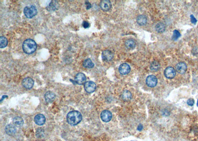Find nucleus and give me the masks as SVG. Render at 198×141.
Masks as SVG:
<instances>
[{"mask_svg":"<svg viewBox=\"0 0 198 141\" xmlns=\"http://www.w3.org/2000/svg\"><path fill=\"white\" fill-rule=\"evenodd\" d=\"M82 116L80 112L78 111H70L66 116V120L69 124L76 125L82 120Z\"/></svg>","mask_w":198,"mask_h":141,"instance_id":"obj_1","label":"nucleus"},{"mask_svg":"<svg viewBox=\"0 0 198 141\" xmlns=\"http://www.w3.org/2000/svg\"><path fill=\"white\" fill-rule=\"evenodd\" d=\"M23 52L25 54L28 55L32 54L36 50L37 44L32 39H26L23 43Z\"/></svg>","mask_w":198,"mask_h":141,"instance_id":"obj_2","label":"nucleus"},{"mask_svg":"<svg viewBox=\"0 0 198 141\" xmlns=\"http://www.w3.org/2000/svg\"><path fill=\"white\" fill-rule=\"evenodd\" d=\"M25 16L28 19H32L37 13V9L34 5H29L25 7L23 10Z\"/></svg>","mask_w":198,"mask_h":141,"instance_id":"obj_3","label":"nucleus"},{"mask_svg":"<svg viewBox=\"0 0 198 141\" xmlns=\"http://www.w3.org/2000/svg\"><path fill=\"white\" fill-rule=\"evenodd\" d=\"M84 89L88 93H92L95 91L96 85L94 82L88 81L84 84Z\"/></svg>","mask_w":198,"mask_h":141,"instance_id":"obj_4","label":"nucleus"},{"mask_svg":"<svg viewBox=\"0 0 198 141\" xmlns=\"http://www.w3.org/2000/svg\"><path fill=\"white\" fill-rule=\"evenodd\" d=\"M146 84L149 87H154L157 85V79L155 76L151 75L146 78Z\"/></svg>","mask_w":198,"mask_h":141,"instance_id":"obj_5","label":"nucleus"},{"mask_svg":"<svg viewBox=\"0 0 198 141\" xmlns=\"http://www.w3.org/2000/svg\"><path fill=\"white\" fill-rule=\"evenodd\" d=\"M112 113L108 110H105L102 112L101 118L102 120L105 122H108L112 118Z\"/></svg>","mask_w":198,"mask_h":141,"instance_id":"obj_6","label":"nucleus"},{"mask_svg":"<svg viewBox=\"0 0 198 141\" xmlns=\"http://www.w3.org/2000/svg\"><path fill=\"white\" fill-rule=\"evenodd\" d=\"M164 74L166 78L168 79L173 78L176 75V71L172 67H166L164 71Z\"/></svg>","mask_w":198,"mask_h":141,"instance_id":"obj_7","label":"nucleus"},{"mask_svg":"<svg viewBox=\"0 0 198 141\" xmlns=\"http://www.w3.org/2000/svg\"><path fill=\"white\" fill-rule=\"evenodd\" d=\"M130 67L127 63H122L118 68V71L120 73L124 75L128 74L130 72Z\"/></svg>","mask_w":198,"mask_h":141,"instance_id":"obj_8","label":"nucleus"},{"mask_svg":"<svg viewBox=\"0 0 198 141\" xmlns=\"http://www.w3.org/2000/svg\"><path fill=\"white\" fill-rule=\"evenodd\" d=\"M34 84V80L30 77H27L23 80L22 84L23 86L27 89H30L33 87Z\"/></svg>","mask_w":198,"mask_h":141,"instance_id":"obj_9","label":"nucleus"},{"mask_svg":"<svg viewBox=\"0 0 198 141\" xmlns=\"http://www.w3.org/2000/svg\"><path fill=\"white\" fill-rule=\"evenodd\" d=\"M102 57L103 61H110L114 58V54L110 51L107 50L103 51Z\"/></svg>","mask_w":198,"mask_h":141,"instance_id":"obj_10","label":"nucleus"},{"mask_svg":"<svg viewBox=\"0 0 198 141\" xmlns=\"http://www.w3.org/2000/svg\"><path fill=\"white\" fill-rule=\"evenodd\" d=\"M100 6L103 11H108L112 7V3L108 0H103L100 2Z\"/></svg>","mask_w":198,"mask_h":141,"instance_id":"obj_11","label":"nucleus"},{"mask_svg":"<svg viewBox=\"0 0 198 141\" xmlns=\"http://www.w3.org/2000/svg\"><path fill=\"white\" fill-rule=\"evenodd\" d=\"M86 76L83 73L80 72L77 73L75 76V81L77 84L82 85L86 81Z\"/></svg>","mask_w":198,"mask_h":141,"instance_id":"obj_12","label":"nucleus"},{"mask_svg":"<svg viewBox=\"0 0 198 141\" xmlns=\"http://www.w3.org/2000/svg\"><path fill=\"white\" fill-rule=\"evenodd\" d=\"M187 66L184 62H180L176 66V70L180 74H184L187 71Z\"/></svg>","mask_w":198,"mask_h":141,"instance_id":"obj_13","label":"nucleus"},{"mask_svg":"<svg viewBox=\"0 0 198 141\" xmlns=\"http://www.w3.org/2000/svg\"><path fill=\"white\" fill-rule=\"evenodd\" d=\"M34 121L36 124L38 125H43L45 124L46 121V118L45 116L42 114H38L37 115H36L35 117L34 118Z\"/></svg>","mask_w":198,"mask_h":141,"instance_id":"obj_14","label":"nucleus"},{"mask_svg":"<svg viewBox=\"0 0 198 141\" xmlns=\"http://www.w3.org/2000/svg\"><path fill=\"white\" fill-rule=\"evenodd\" d=\"M5 131L7 134L10 136L15 135L17 132V129L15 125L11 124H9L7 125L5 128Z\"/></svg>","mask_w":198,"mask_h":141,"instance_id":"obj_15","label":"nucleus"},{"mask_svg":"<svg viewBox=\"0 0 198 141\" xmlns=\"http://www.w3.org/2000/svg\"><path fill=\"white\" fill-rule=\"evenodd\" d=\"M45 100L47 102H52L56 98V95L51 91L47 92L44 96Z\"/></svg>","mask_w":198,"mask_h":141,"instance_id":"obj_16","label":"nucleus"},{"mask_svg":"<svg viewBox=\"0 0 198 141\" xmlns=\"http://www.w3.org/2000/svg\"><path fill=\"white\" fill-rule=\"evenodd\" d=\"M137 23L141 26H143L147 24V19L145 15H140L137 17L136 19Z\"/></svg>","mask_w":198,"mask_h":141,"instance_id":"obj_17","label":"nucleus"},{"mask_svg":"<svg viewBox=\"0 0 198 141\" xmlns=\"http://www.w3.org/2000/svg\"><path fill=\"white\" fill-rule=\"evenodd\" d=\"M125 45L128 49L133 50L136 47V43L133 39H128L125 41Z\"/></svg>","mask_w":198,"mask_h":141,"instance_id":"obj_18","label":"nucleus"},{"mask_svg":"<svg viewBox=\"0 0 198 141\" xmlns=\"http://www.w3.org/2000/svg\"><path fill=\"white\" fill-rule=\"evenodd\" d=\"M132 97V95L131 92L128 90H125L122 94V98L125 101H128L130 100Z\"/></svg>","mask_w":198,"mask_h":141,"instance_id":"obj_19","label":"nucleus"},{"mask_svg":"<svg viewBox=\"0 0 198 141\" xmlns=\"http://www.w3.org/2000/svg\"><path fill=\"white\" fill-rule=\"evenodd\" d=\"M13 123L14 125L17 127H21L24 123V121L21 117L16 116L13 119Z\"/></svg>","mask_w":198,"mask_h":141,"instance_id":"obj_20","label":"nucleus"},{"mask_svg":"<svg viewBox=\"0 0 198 141\" xmlns=\"http://www.w3.org/2000/svg\"><path fill=\"white\" fill-rule=\"evenodd\" d=\"M83 66L86 69H92L94 67V63L92 62L90 59H87L84 60L83 63Z\"/></svg>","mask_w":198,"mask_h":141,"instance_id":"obj_21","label":"nucleus"},{"mask_svg":"<svg viewBox=\"0 0 198 141\" xmlns=\"http://www.w3.org/2000/svg\"><path fill=\"white\" fill-rule=\"evenodd\" d=\"M58 4L57 1H53L47 7V9L48 10V11H54L55 10L58 9Z\"/></svg>","mask_w":198,"mask_h":141,"instance_id":"obj_22","label":"nucleus"},{"mask_svg":"<svg viewBox=\"0 0 198 141\" xmlns=\"http://www.w3.org/2000/svg\"><path fill=\"white\" fill-rule=\"evenodd\" d=\"M160 68V64L159 62L157 61H153L151 63L150 65V69L152 71L156 72L159 70Z\"/></svg>","mask_w":198,"mask_h":141,"instance_id":"obj_23","label":"nucleus"},{"mask_svg":"<svg viewBox=\"0 0 198 141\" xmlns=\"http://www.w3.org/2000/svg\"><path fill=\"white\" fill-rule=\"evenodd\" d=\"M165 26L162 22H159L155 25V30L159 33H163L165 31Z\"/></svg>","mask_w":198,"mask_h":141,"instance_id":"obj_24","label":"nucleus"},{"mask_svg":"<svg viewBox=\"0 0 198 141\" xmlns=\"http://www.w3.org/2000/svg\"><path fill=\"white\" fill-rule=\"evenodd\" d=\"M8 41L6 37L1 36L0 37V48H4L8 45Z\"/></svg>","mask_w":198,"mask_h":141,"instance_id":"obj_25","label":"nucleus"},{"mask_svg":"<svg viewBox=\"0 0 198 141\" xmlns=\"http://www.w3.org/2000/svg\"><path fill=\"white\" fill-rule=\"evenodd\" d=\"M181 36V34L177 30H174L173 32V35H172V39L174 41L177 40L179 37Z\"/></svg>","mask_w":198,"mask_h":141,"instance_id":"obj_26","label":"nucleus"},{"mask_svg":"<svg viewBox=\"0 0 198 141\" xmlns=\"http://www.w3.org/2000/svg\"><path fill=\"white\" fill-rule=\"evenodd\" d=\"M187 103L189 106H193L194 104V100L192 98H189L187 100Z\"/></svg>","mask_w":198,"mask_h":141,"instance_id":"obj_27","label":"nucleus"},{"mask_svg":"<svg viewBox=\"0 0 198 141\" xmlns=\"http://www.w3.org/2000/svg\"><path fill=\"white\" fill-rule=\"evenodd\" d=\"M82 25L84 28H87L89 27V26H90V24H89V22H87V21H84L83 22Z\"/></svg>","mask_w":198,"mask_h":141,"instance_id":"obj_28","label":"nucleus"},{"mask_svg":"<svg viewBox=\"0 0 198 141\" xmlns=\"http://www.w3.org/2000/svg\"><path fill=\"white\" fill-rule=\"evenodd\" d=\"M191 22L194 24H195L197 22L196 19L195 18V17L193 15H191Z\"/></svg>","mask_w":198,"mask_h":141,"instance_id":"obj_29","label":"nucleus"},{"mask_svg":"<svg viewBox=\"0 0 198 141\" xmlns=\"http://www.w3.org/2000/svg\"><path fill=\"white\" fill-rule=\"evenodd\" d=\"M85 4L86 5V9H90V8L92 7L91 4H90L88 1H86Z\"/></svg>","mask_w":198,"mask_h":141,"instance_id":"obj_30","label":"nucleus"},{"mask_svg":"<svg viewBox=\"0 0 198 141\" xmlns=\"http://www.w3.org/2000/svg\"><path fill=\"white\" fill-rule=\"evenodd\" d=\"M137 129H138V130H142V129H143V126H142V125H139Z\"/></svg>","mask_w":198,"mask_h":141,"instance_id":"obj_31","label":"nucleus"},{"mask_svg":"<svg viewBox=\"0 0 198 141\" xmlns=\"http://www.w3.org/2000/svg\"></svg>","mask_w":198,"mask_h":141,"instance_id":"obj_32","label":"nucleus"}]
</instances>
